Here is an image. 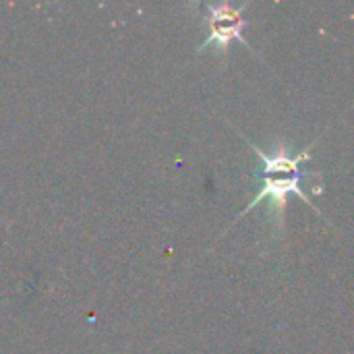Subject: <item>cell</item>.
I'll return each mask as SVG.
<instances>
[{"mask_svg": "<svg viewBox=\"0 0 354 354\" xmlns=\"http://www.w3.org/2000/svg\"><path fill=\"white\" fill-rule=\"evenodd\" d=\"M249 6V2L241 4V6H232L228 2H222V4H203L207 17H205V25H207V37L203 39V44L199 46L197 52H203L205 48L209 46H216L218 52L222 54H228V48L234 39H239L243 46H247L249 52L257 54L249 44L247 39L243 37V29L247 25V19L243 17L245 8Z\"/></svg>", "mask_w": 354, "mask_h": 354, "instance_id": "obj_2", "label": "cell"}, {"mask_svg": "<svg viewBox=\"0 0 354 354\" xmlns=\"http://www.w3.org/2000/svg\"><path fill=\"white\" fill-rule=\"evenodd\" d=\"M251 149L261 158L263 162V172H261V191L253 197V201L234 218V222L228 226L232 228L234 224H239V220H243L255 205L263 203V201H270V207L276 212V218H278V224L284 226V216H286V203H288V195H297L301 201H305L309 207H313L319 216H324L315 205L313 201L309 199V195L303 191L301 187V180H303V164L311 158V149L313 145L317 143V139L305 147V151L292 156L288 151L286 145H278L274 151H263L261 147H257L255 143H251L249 139H245Z\"/></svg>", "mask_w": 354, "mask_h": 354, "instance_id": "obj_1", "label": "cell"}]
</instances>
